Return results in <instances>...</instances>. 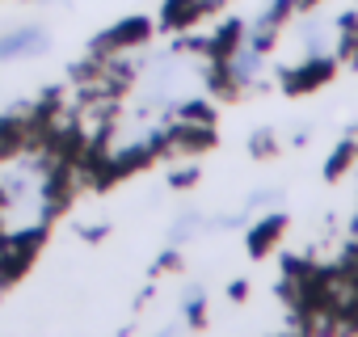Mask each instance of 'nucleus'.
Wrapping results in <instances>:
<instances>
[{"mask_svg": "<svg viewBox=\"0 0 358 337\" xmlns=\"http://www.w3.org/2000/svg\"><path fill=\"white\" fill-rule=\"evenodd\" d=\"M43 47H47V34L43 30H22L13 38H0V59L22 55V51H43Z\"/></svg>", "mask_w": 358, "mask_h": 337, "instance_id": "1", "label": "nucleus"}]
</instances>
